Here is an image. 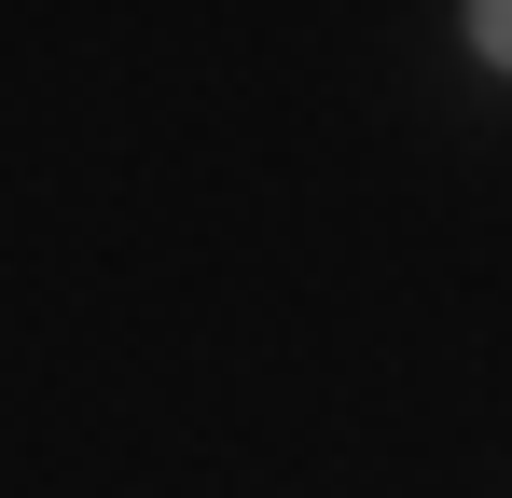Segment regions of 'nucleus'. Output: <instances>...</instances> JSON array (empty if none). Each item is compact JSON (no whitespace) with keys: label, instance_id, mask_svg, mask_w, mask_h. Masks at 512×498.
Masks as SVG:
<instances>
[{"label":"nucleus","instance_id":"f257e3e1","mask_svg":"<svg viewBox=\"0 0 512 498\" xmlns=\"http://www.w3.org/2000/svg\"><path fill=\"white\" fill-rule=\"evenodd\" d=\"M471 28H485V56H499V70H512V0H499V14H471Z\"/></svg>","mask_w":512,"mask_h":498}]
</instances>
